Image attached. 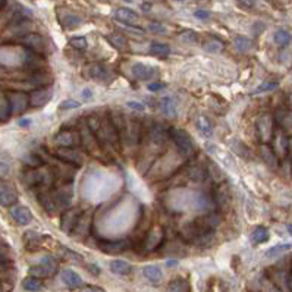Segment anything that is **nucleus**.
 <instances>
[{
    "label": "nucleus",
    "instance_id": "nucleus-1",
    "mask_svg": "<svg viewBox=\"0 0 292 292\" xmlns=\"http://www.w3.org/2000/svg\"><path fill=\"white\" fill-rule=\"evenodd\" d=\"M56 175L49 168H38V169H28L22 175V181L29 188H40V187H50L55 182Z\"/></svg>",
    "mask_w": 292,
    "mask_h": 292
},
{
    "label": "nucleus",
    "instance_id": "nucleus-2",
    "mask_svg": "<svg viewBox=\"0 0 292 292\" xmlns=\"http://www.w3.org/2000/svg\"><path fill=\"white\" fill-rule=\"evenodd\" d=\"M169 137L171 140L175 143L176 148L179 150L181 156L184 157H191L194 156L195 153V146L193 138L190 137V134L184 129H179V128H172L169 131Z\"/></svg>",
    "mask_w": 292,
    "mask_h": 292
},
{
    "label": "nucleus",
    "instance_id": "nucleus-3",
    "mask_svg": "<svg viewBox=\"0 0 292 292\" xmlns=\"http://www.w3.org/2000/svg\"><path fill=\"white\" fill-rule=\"evenodd\" d=\"M56 270H58V262L53 257L46 256L29 269V275L34 278H38V279H44V278L53 276L56 273Z\"/></svg>",
    "mask_w": 292,
    "mask_h": 292
},
{
    "label": "nucleus",
    "instance_id": "nucleus-4",
    "mask_svg": "<svg viewBox=\"0 0 292 292\" xmlns=\"http://www.w3.org/2000/svg\"><path fill=\"white\" fill-rule=\"evenodd\" d=\"M59 148H78L81 146V134L77 131H60L53 137Z\"/></svg>",
    "mask_w": 292,
    "mask_h": 292
},
{
    "label": "nucleus",
    "instance_id": "nucleus-5",
    "mask_svg": "<svg viewBox=\"0 0 292 292\" xmlns=\"http://www.w3.org/2000/svg\"><path fill=\"white\" fill-rule=\"evenodd\" d=\"M83 217V213L80 208H68L60 216V229L65 234H72L75 228L78 226L80 220Z\"/></svg>",
    "mask_w": 292,
    "mask_h": 292
},
{
    "label": "nucleus",
    "instance_id": "nucleus-6",
    "mask_svg": "<svg viewBox=\"0 0 292 292\" xmlns=\"http://www.w3.org/2000/svg\"><path fill=\"white\" fill-rule=\"evenodd\" d=\"M165 241V231L160 228V226H153L148 234L146 235V239H144V251L146 253H150V251H154L157 250Z\"/></svg>",
    "mask_w": 292,
    "mask_h": 292
},
{
    "label": "nucleus",
    "instance_id": "nucleus-7",
    "mask_svg": "<svg viewBox=\"0 0 292 292\" xmlns=\"http://www.w3.org/2000/svg\"><path fill=\"white\" fill-rule=\"evenodd\" d=\"M6 98L9 101V107H10L12 115H21L29 106V96H27L24 93H19V91L7 93Z\"/></svg>",
    "mask_w": 292,
    "mask_h": 292
},
{
    "label": "nucleus",
    "instance_id": "nucleus-8",
    "mask_svg": "<svg viewBox=\"0 0 292 292\" xmlns=\"http://www.w3.org/2000/svg\"><path fill=\"white\" fill-rule=\"evenodd\" d=\"M257 132L263 144H269L272 141L275 131H273V120L269 115H263L257 120Z\"/></svg>",
    "mask_w": 292,
    "mask_h": 292
},
{
    "label": "nucleus",
    "instance_id": "nucleus-9",
    "mask_svg": "<svg viewBox=\"0 0 292 292\" xmlns=\"http://www.w3.org/2000/svg\"><path fill=\"white\" fill-rule=\"evenodd\" d=\"M53 98V90L50 87H40L29 94V106L35 109H41L49 104Z\"/></svg>",
    "mask_w": 292,
    "mask_h": 292
},
{
    "label": "nucleus",
    "instance_id": "nucleus-10",
    "mask_svg": "<svg viewBox=\"0 0 292 292\" xmlns=\"http://www.w3.org/2000/svg\"><path fill=\"white\" fill-rule=\"evenodd\" d=\"M56 156L60 160H63L66 165H71V166H75V168H78L84 163V156L77 148H58Z\"/></svg>",
    "mask_w": 292,
    "mask_h": 292
},
{
    "label": "nucleus",
    "instance_id": "nucleus-11",
    "mask_svg": "<svg viewBox=\"0 0 292 292\" xmlns=\"http://www.w3.org/2000/svg\"><path fill=\"white\" fill-rule=\"evenodd\" d=\"M21 43L27 47V50H31L38 55H43L47 50L46 40L40 34H27L25 37H22Z\"/></svg>",
    "mask_w": 292,
    "mask_h": 292
},
{
    "label": "nucleus",
    "instance_id": "nucleus-12",
    "mask_svg": "<svg viewBox=\"0 0 292 292\" xmlns=\"http://www.w3.org/2000/svg\"><path fill=\"white\" fill-rule=\"evenodd\" d=\"M56 197V203H58V207L59 210L65 211L71 207L72 204V198H74V190H72V185L71 184H66L65 187H62L60 190H58L55 193Z\"/></svg>",
    "mask_w": 292,
    "mask_h": 292
},
{
    "label": "nucleus",
    "instance_id": "nucleus-13",
    "mask_svg": "<svg viewBox=\"0 0 292 292\" xmlns=\"http://www.w3.org/2000/svg\"><path fill=\"white\" fill-rule=\"evenodd\" d=\"M37 200L40 203V205L44 208V211H47L49 214H55L56 211H59L58 203H56V197L55 193L46 190V191H40L37 194Z\"/></svg>",
    "mask_w": 292,
    "mask_h": 292
},
{
    "label": "nucleus",
    "instance_id": "nucleus-14",
    "mask_svg": "<svg viewBox=\"0 0 292 292\" xmlns=\"http://www.w3.org/2000/svg\"><path fill=\"white\" fill-rule=\"evenodd\" d=\"M213 197H214V203H216L217 207H220V208L226 207V205L231 203V200H232L231 187H229L226 182L219 184V185L216 187V190H214V195H213Z\"/></svg>",
    "mask_w": 292,
    "mask_h": 292
},
{
    "label": "nucleus",
    "instance_id": "nucleus-15",
    "mask_svg": "<svg viewBox=\"0 0 292 292\" xmlns=\"http://www.w3.org/2000/svg\"><path fill=\"white\" fill-rule=\"evenodd\" d=\"M18 201V191L10 184H0V205L10 207Z\"/></svg>",
    "mask_w": 292,
    "mask_h": 292
},
{
    "label": "nucleus",
    "instance_id": "nucleus-16",
    "mask_svg": "<svg viewBox=\"0 0 292 292\" xmlns=\"http://www.w3.org/2000/svg\"><path fill=\"white\" fill-rule=\"evenodd\" d=\"M272 148L275 150V153L278 156L287 154L290 151V140L287 138V135L284 134L282 129L275 131V135L272 138Z\"/></svg>",
    "mask_w": 292,
    "mask_h": 292
},
{
    "label": "nucleus",
    "instance_id": "nucleus-17",
    "mask_svg": "<svg viewBox=\"0 0 292 292\" xmlns=\"http://www.w3.org/2000/svg\"><path fill=\"white\" fill-rule=\"evenodd\" d=\"M87 74L90 78L96 80V81H100V83H107L112 80V72L107 66L101 65V63H93L88 66L87 69Z\"/></svg>",
    "mask_w": 292,
    "mask_h": 292
},
{
    "label": "nucleus",
    "instance_id": "nucleus-18",
    "mask_svg": "<svg viewBox=\"0 0 292 292\" xmlns=\"http://www.w3.org/2000/svg\"><path fill=\"white\" fill-rule=\"evenodd\" d=\"M10 216H12V219H13L18 225H21V226L29 225V223L32 222V213H31V210H29L28 207H25V205H15V207H12Z\"/></svg>",
    "mask_w": 292,
    "mask_h": 292
},
{
    "label": "nucleus",
    "instance_id": "nucleus-19",
    "mask_svg": "<svg viewBox=\"0 0 292 292\" xmlns=\"http://www.w3.org/2000/svg\"><path fill=\"white\" fill-rule=\"evenodd\" d=\"M60 279L62 282L65 284V287H68L69 290H77V288H81L84 285L83 282V278L72 269H65L62 270L60 273Z\"/></svg>",
    "mask_w": 292,
    "mask_h": 292
},
{
    "label": "nucleus",
    "instance_id": "nucleus-20",
    "mask_svg": "<svg viewBox=\"0 0 292 292\" xmlns=\"http://www.w3.org/2000/svg\"><path fill=\"white\" fill-rule=\"evenodd\" d=\"M113 18L117 22L125 24V25H132V24H135L138 21V15L129 7H117L113 12Z\"/></svg>",
    "mask_w": 292,
    "mask_h": 292
},
{
    "label": "nucleus",
    "instance_id": "nucleus-21",
    "mask_svg": "<svg viewBox=\"0 0 292 292\" xmlns=\"http://www.w3.org/2000/svg\"><path fill=\"white\" fill-rule=\"evenodd\" d=\"M157 107H159L160 113H162V115H165V116H168V117H175V116H176V113H178L175 98L171 97V96H165V97L159 98V101H157Z\"/></svg>",
    "mask_w": 292,
    "mask_h": 292
},
{
    "label": "nucleus",
    "instance_id": "nucleus-22",
    "mask_svg": "<svg viewBox=\"0 0 292 292\" xmlns=\"http://www.w3.org/2000/svg\"><path fill=\"white\" fill-rule=\"evenodd\" d=\"M100 248L107 253V254H117V253H123L125 250L129 248V242L126 239H120V241H107V242H101Z\"/></svg>",
    "mask_w": 292,
    "mask_h": 292
},
{
    "label": "nucleus",
    "instance_id": "nucleus-23",
    "mask_svg": "<svg viewBox=\"0 0 292 292\" xmlns=\"http://www.w3.org/2000/svg\"><path fill=\"white\" fill-rule=\"evenodd\" d=\"M24 245L28 248V250H37L38 247H41L43 241H44V235L35 232V231H27L24 234Z\"/></svg>",
    "mask_w": 292,
    "mask_h": 292
},
{
    "label": "nucleus",
    "instance_id": "nucleus-24",
    "mask_svg": "<svg viewBox=\"0 0 292 292\" xmlns=\"http://www.w3.org/2000/svg\"><path fill=\"white\" fill-rule=\"evenodd\" d=\"M132 75L140 81H148L156 75V71L144 63H135L132 66Z\"/></svg>",
    "mask_w": 292,
    "mask_h": 292
},
{
    "label": "nucleus",
    "instance_id": "nucleus-25",
    "mask_svg": "<svg viewBox=\"0 0 292 292\" xmlns=\"http://www.w3.org/2000/svg\"><path fill=\"white\" fill-rule=\"evenodd\" d=\"M260 156L264 160V163L270 168H278L279 160H278V154L275 153V150L272 148V146L269 144H262L260 146Z\"/></svg>",
    "mask_w": 292,
    "mask_h": 292
},
{
    "label": "nucleus",
    "instance_id": "nucleus-26",
    "mask_svg": "<svg viewBox=\"0 0 292 292\" xmlns=\"http://www.w3.org/2000/svg\"><path fill=\"white\" fill-rule=\"evenodd\" d=\"M143 275L147 281H150L151 284H159L163 278V272L159 266L156 264H148L143 267Z\"/></svg>",
    "mask_w": 292,
    "mask_h": 292
},
{
    "label": "nucleus",
    "instance_id": "nucleus-27",
    "mask_svg": "<svg viewBox=\"0 0 292 292\" xmlns=\"http://www.w3.org/2000/svg\"><path fill=\"white\" fill-rule=\"evenodd\" d=\"M59 21L63 25V28H66V29H75L83 24L81 16H78L77 13H65L62 16H59Z\"/></svg>",
    "mask_w": 292,
    "mask_h": 292
},
{
    "label": "nucleus",
    "instance_id": "nucleus-28",
    "mask_svg": "<svg viewBox=\"0 0 292 292\" xmlns=\"http://www.w3.org/2000/svg\"><path fill=\"white\" fill-rule=\"evenodd\" d=\"M168 137H169V134H168L166 128H165L163 125H160V123H156V125L150 129V140H151V143L160 144V143H163Z\"/></svg>",
    "mask_w": 292,
    "mask_h": 292
},
{
    "label": "nucleus",
    "instance_id": "nucleus-29",
    "mask_svg": "<svg viewBox=\"0 0 292 292\" xmlns=\"http://www.w3.org/2000/svg\"><path fill=\"white\" fill-rule=\"evenodd\" d=\"M110 270L115 273V275H120V276H125V275H129L132 267L128 262L125 260H112L110 262Z\"/></svg>",
    "mask_w": 292,
    "mask_h": 292
},
{
    "label": "nucleus",
    "instance_id": "nucleus-30",
    "mask_svg": "<svg viewBox=\"0 0 292 292\" xmlns=\"http://www.w3.org/2000/svg\"><path fill=\"white\" fill-rule=\"evenodd\" d=\"M107 41L117 50H126L128 47V40L122 35V34H117V32H112L109 35H106Z\"/></svg>",
    "mask_w": 292,
    "mask_h": 292
},
{
    "label": "nucleus",
    "instance_id": "nucleus-31",
    "mask_svg": "<svg viewBox=\"0 0 292 292\" xmlns=\"http://www.w3.org/2000/svg\"><path fill=\"white\" fill-rule=\"evenodd\" d=\"M169 53H171V47L168 44H165V43L154 41L150 46V55L151 56H156V58H162L163 59V58L169 56Z\"/></svg>",
    "mask_w": 292,
    "mask_h": 292
},
{
    "label": "nucleus",
    "instance_id": "nucleus-32",
    "mask_svg": "<svg viewBox=\"0 0 292 292\" xmlns=\"http://www.w3.org/2000/svg\"><path fill=\"white\" fill-rule=\"evenodd\" d=\"M195 125H197V129L200 131L201 135L210 137V135L213 134V125H211V122H210L208 117H205V116H198Z\"/></svg>",
    "mask_w": 292,
    "mask_h": 292
},
{
    "label": "nucleus",
    "instance_id": "nucleus-33",
    "mask_svg": "<svg viewBox=\"0 0 292 292\" xmlns=\"http://www.w3.org/2000/svg\"><path fill=\"white\" fill-rule=\"evenodd\" d=\"M22 162H24V165H25L28 169H38V168L44 166L43 159H41L38 154H35V153H27V154L22 157Z\"/></svg>",
    "mask_w": 292,
    "mask_h": 292
},
{
    "label": "nucleus",
    "instance_id": "nucleus-34",
    "mask_svg": "<svg viewBox=\"0 0 292 292\" xmlns=\"http://www.w3.org/2000/svg\"><path fill=\"white\" fill-rule=\"evenodd\" d=\"M250 239H251V242L256 244V245L263 244V242L269 241V231H267L264 226H259V228H256V229L251 232Z\"/></svg>",
    "mask_w": 292,
    "mask_h": 292
},
{
    "label": "nucleus",
    "instance_id": "nucleus-35",
    "mask_svg": "<svg viewBox=\"0 0 292 292\" xmlns=\"http://www.w3.org/2000/svg\"><path fill=\"white\" fill-rule=\"evenodd\" d=\"M208 176V171L203 165H195L190 169V179L194 182H203Z\"/></svg>",
    "mask_w": 292,
    "mask_h": 292
},
{
    "label": "nucleus",
    "instance_id": "nucleus-36",
    "mask_svg": "<svg viewBox=\"0 0 292 292\" xmlns=\"http://www.w3.org/2000/svg\"><path fill=\"white\" fill-rule=\"evenodd\" d=\"M165 292H191V287L190 282L185 279H175L168 285Z\"/></svg>",
    "mask_w": 292,
    "mask_h": 292
},
{
    "label": "nucleus",
    "instance_id": "nucleus-37",
    "mask_svg": "<svg viewBox=\"0 0 292 292\" xmlns=\"http://www.w3.org/2000/svg\"><path fill=\"white\" fill-rule=\"evenodd\" d=\"M276 122H278L284 129H290L292 126L291 110H279V112L276 113Z\"/></svg>",
    "mask_w": 292,
    "mask_h": 292
},
{
    "label": "nucleus",
    "instance_id": "nucleus-38",
    "mask_svg": "<svg viewBox=\"0 0 292 292\" xmlns=\"http://www.w3.org/2000/svg\"><path fill=\"white\" fill-rule=\"evenodd\" d=\"M234 44L236 47L238 52L241 53H245V52H250L253 49V41L247 37H242V35H236L234 38Z\"/></svg>",
    "mask_w": 292,
    "mask_h": 292
},
{
    "label": "nucleus",
    "instance_id": "nucleus-39",
    "mask_svg": "<svg viewBox=\"0 0 292 292\" xmlns=\"http://www.w3.org/2000/svg\"><path fill=\"white\" fill-rule=\"evenodd\" d=\"M22 287H24V290H25V291L38 292V291H41L43 284H41V279L34 278V276H29V278H25V279H24Z\"/></svg>",
    "mask_w": 292,
    "mask_h": 292
},
{
    "label": "nucleus",
    "instance_id": "nucleus-40",
    "mask_svg": "<svg viewBox=\"0 0 292 292\" xmlns=\"http://www.w3.org/2000/svg\"><path fill=\"white\" fill-rule=\"evenodd\" d=\"M273 40H275V43H276L278 46H282V47H285V46H288V44L291 43L292 37L288 31H285V29H278V31L275 32V37H273Z\"/></svg>",
    "mask_w": 292,
    "mask_h": 292
},
{
    "label": "nucleus",
    "instance_id": "nucleus-41",
    "mask_svg": "<svg viewBox=\"0 0 292 292\" xmlns=\"http://www.w3.org/2000/svg\"><path fill=\"white\" fill-rule=\"evenodd\" d=\"M203 49L208 53H220L223 50V43L216 40V38H211V40H207L203 44Z\"/></svg>",
    "mask_w": 292,
    "mask_h": 292
},
{
    "label": "nucleus",
    "instance_id": "nucleus-42",
    "mask_svg": "<svg viewBox=\"0 0 292 292\" xmlns=\"http://www.w3.org/2000/svg\"><path fill=\"white\" fill-rule=\"evenodd\" d=\"M291 248V244H278V245H275V247H272L266 251V257H278V256L290 251Z\"/></svg>",
    "mask_w": 292,
    "mask_h": 292
},
{
    "label": "nucleus",
    "instance_id": "nucleus-43",
    "mask_svg": "<svg viewBox=\"0 0 292 292\" xmlns=\"http://www.w3.org/2000/svg\"><path fill=\"white\" fill-rule=\"evenodd\" d=\"M179 40L181 41H184V43H187V44H194L198 41V34L193 31V29H185V31H182L179 35Z\"/></svg>",
    "mask_w": 292,
    "mask_h": 292
},
{
    "label": "nucleus",
    "instance_id": "nucleus-44",
    "mask_svg": "<svg viewBox=\"0 0 292 292\" xmlns=\"http://www.w3.org/2000/svg\"><path fill=\"white\" fill-rule=\"evenodd\" d=\"M69 44H71L74 49H77V50H86V49H87V46H88L87 38H86V37H81V35H78V37H72V38L69 40Z\"/></svg>",
    "mask_w": 292,
    "mask_h": 292
},
{
    "label": "nucleus",
    "instance_id": "nucleus-45",
    "mask_svg": "<svg viewBox=\"0 0 292 292\" xmlns=\"http://www.w3.org/2000/svg\"><path fill=\"white\" fill-rule=\"evenodd\" d=\"M10 107H9V101L6 96L0 97V120H6L10 116Z\"/></svg>",
    "mask_w": 292,
    "mask_h": 292
},
{
    "label": "nucleus",
    "instance_id": "nucleus-46",
    "mask_svg": "<svg viewBox=\"0 0 292 292\" xmlns=\"http://www.w3.org/2000/svg\"><path fill=\"white\" fill-rule=\"evenodd\" d=\"M81 106V103L75 98H66L59 104V110H72V109H78Z\"/></svg>",
    "mask_w": 292,
    "mask_h": 292
},
{
    "label": "nucleus",
    "instance_id": "nucleus-47",
    "mask_svg": "<svg viewBox=\"0 0 292 292\" xmlns=\"http://www.w3.org/2000/svg\"><path fill=\"white\" fill-rule=\"evenodd\" d=\"M275 88H278V83L275 81H269V83H263L260 87H257L254 90L253 94H262V93H269V91H273Z\"/></svg>",
    "mask_w": 292,
    "mask_h": 292
},
{
    "label": "nucleus",
    "instance_id": "nucleus-48",
    "mask_svg": "<svg viewBox=\"0 0 292 292\" xmlns=\"http://www.w3.org/2000/svg\"><path fill=\"white\" fill-rule=\"evenodd\" d=\"M148 31L153 32V34H166V27L163 24H159V22H151L148 25Z\"/></svg>",
    "mask_w": 292,
    "mask_h": 292
},
{
    "label": "nucleus",
    "instance_id": "nucleus-49",
    "mask_svg": "<svg viewBox=\"0 0 292 292\" xmlns=\"http://www.w3.org/2000/svg\"><path fill=\"white\" fill-rule=\"evenodd\" d=\"M126 106L132 110H137V112H144L146 110V104L140 103V101H135V100H131L126 103Z\"/></svg>",
    "mask_w": 292,
    "mask_h": 292
},
{
    "label": "nucleus",
    "instance_id": "nucleus-50",
    "mask_svg": "<svg viewBox=\"0 0 292 292\" xmlns=\"http://www.w3.org/2000/svg\"><path fill=\"white\" fill-rule=\"evenodd\" d=\"M7 260H9V248H7V245L0 242V264L6 263Z\"/></svg>",
    "mask_w": 292,
    "mask_h": 292
},
{
    "label": "nucleus",
    "instance_id": "nucleus-51",
    "mask_svg": "<svg viewBox=\"0 0 292 292\" xmlns=\"http://www.w3.org/2000/svg\"><path fill=\"white\" fill-rule=\"evenodd\" d=\"M236 4L241 7V9H253L256 6V0H235Z\"/></svg>",
    "mask_w": 292,
    "mask_h": 292
},
{
    "label": "nucleus",
    "instance_id": "nucleus-52",
    "mask_svg": "<svg viewBox=\"0 0 292 292\" xmlns=\"http://www.w3.org/2000/svg\"><path fill=\"white\" fill-rule=\"evenodd\" d=\"M194 16L197 19H201V21H205L210 18V12L208 10H204V9H198L194 12Z\"/></svg>",
    "mask_w": 292,
    "mask_h": 292
},
{
    "label": "nucleus",
    "instance_id": "nucleus-53",
    "mask_svg": "<svg viewBox=\"0 0 292 292\" xmlns=\"http://www.w3.org/2000/svg\"><path fill=\"white\" fill-rule=\"evenodd\" d=\"M165 87H166V84H165V83L156 81V83L148 84V87H147V88H148L150 91H154V93H156V91H160V90H162V88H165Z\"/></svg>",
    "mask_w": 292,
    "mask_h": 292
},
{
    "label": "nucleus",
    "instance_id": "nucleus-54",
    "mask_svg": "<svg viewBox=\"0 0 292 292\" xmlns=\"http://www.w3.org/2000/svg\"><path fill=\"white\" fill-rule=\"evenodd\" d=\"M9 172H10V169H9L7 163L0 162V178H6L9 175Z\"/></svg>",
    "mask_w": 292,
    "mask_h": 292
},
{
    "label": "nucleus",
    "instance_id": "nucleus-55",
    "mask_svg": "<svg viewBox=\"0 0 292 292\" xmlns=\"http://www.w3.org/2000/svg\"><path fill=\"white\" fill-rule=\"evenodd\" d=\"M81 292H106L104 290H101L100 287H94V285H88V287H84Z\"/></svg>",
    "mask_w": 292,
    "mask_h": 292
},
{
    "label": "nucleus",
    "instance_id": "nucleus-56",
    "mask_svg": "<svg viewBox=\"0 0 292 292\" xmlns=\"http://www.w3.org/2000/svg\"><path fill=\"white\" fill-rule=\"evenodd\" d=\"M81 94H83V98H84L86 101H90V100L93 98V91H91L90 88H84Z\"/></svg>",
    "mask_w": 292,
    "mask_h": 292
},
{
    "label": "nucleus",
    "instance_id": "nucleus-57",
    "mask_svg": "<svg viewBox=\"0 0 292 292\" xmlns=\"http://www.w3.org/2000/svg\"><path fill=\"white\" fill-rule=\"evenodd\" d=\"M288 232L292 235V225H288Z\"/></svg>",
    "mask_w": 292,
    "mask_h": 292
},
{
    "label": "nucleus",
    "instance_id": "nucleus-58",
    "mask_svg": "<svg viewBox=\"0 0 292 292\" xmlns=\"http://www.w3.org/2000/svg\"><path fill=\"white\" fill-rule=\"evenodd\" d=\"M288 101H290V104H292V93L291 96H288Z\"/></svg>",
    "mask_w": 292,
    "mask_h": 292
},
{
    "label": "nucleus",
    "instance_id": "nucleus-59",
    "mask_svg": "<svg viewBox=\"0 0 292 292\" xmlns=\"http://www.w3.org/2000/svg\"><path fill=\"white\" fill-rule=\"evenodd\" d=\"M4 4V0H0V9H1V6Z\"/></svg>",
    "mask_w": 292,
    "mask_h": 292
},
{
    "label": "nucleus",
    "instance_id": "nucleus-60",
    "mask_svg": "<svg viewBox=\"0 0 292 292\" xmlns=\"http://www.w3.org/2000/svg\"><path fill=\"white\" fill-rule=\"evenodd\" d=\"M0 292H3V285H1V282H0Z\"/></svg>",
    "mask_w": 292,
    "mask_h": 292
},
{
    "label": "nucleus",
    "instance_id": "nucleus-61",
    "mask_svg": "<svg viewBox=\"0 0 292 292\" xmlns=\"http://www.w3.org/2000/svg\"><path fill=\"white\" fill-rule=\"evenodd\" d=\"M174 1H179V3H182V1H185V0H174Z\"/></svg>",
    "mask_w": 292,
    "mask_h": 292
}]
</instances>
